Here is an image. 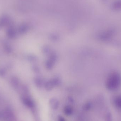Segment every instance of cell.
<instances>
[{"mask_svg":"<svg viewBox=\"0 0 121 121\" xmlns=\"http://www.w3.org/2000/svg\"><path fill=\"white\" fill-rule=\"evenodd\" d=\"M121 77L118 73L114 72L110 75L106 83V86L108 89L114 90L118 89L121 86Z\"/></svg>","mask_w":121,"mask_h":121,"instance_id":"6da1fadb","label":"cell"},{"mask_svg":"<svg viewBox=\"0 0 121 121\" xmlns=\"http://www.w3.org/2000/svg\"><path fill=\"white\" fill-rule=\"evenodd\" d=\"M63 111L65 115L67 116H70L72 114L73 112V109L72 107L70 106H65L64 107Z\"/></svg>","mask_w":121,"mask_h":121,"instance_id":"7a4b0ae2","label":"cell"},{"mask_svg":"<svg viewBox=\"0 0 121 121\" xmlns=\"http://www.w3.org/2000/svg\"><path fill=\"white\" fill-rule=\"evenodd\" d=\"M91 107V104H89V103H87V104H85V105L83 106V109H84L85 110L87 111V110H89V109H90Z\"/></svg>","mask_w":121,"mask_h":121,"instance_id":"5b68a950","label":"cell"},{"mask_svg":"<svg viewBox=\"0 0 121 121\" xmlns=\"http://www.w3.org/2000/svg\"><path fill=\"white\" fill-rule=\"evenodd\" d=\"M58 121H65V118L61 116H59L58 117Z\"/></svg>","mask_w":121,"mask_h":121,"instance_id":"52a82bcc","label":"cell"},{"mask_svg":"<svg viewBox=\"0 0 121 121\" xmlns=\"http://www.w3.org/2000/svg\"><path fill=\"white\" fill-rule=\"evenodd\" d=\"M114 103L117 107L121 108V96L116 98L114 100Z\"/></svg>","mask_w":121,"mask_h":121,"instance_id":"3957f363","label":"cell"},{"mask_svg":"<svg viewBox=\"0 0 121 121\" xmlns=\"http://www.w3.org/2000/svg\"><path fill=\"white\" fill-rule=\"evenodd\" d=\"M54 102H52V104H50L51 107L52 108L54 109H56L58 108L59 107V104L57 101H54Z\"/></svg>","mask_w":121,"mask_h":121,"instance_id":"277c9868","label":"cell"},{"mask_svg":"<svg viewBox=\"0 0 121 121\" xmlns=\"http://www.w3.org/2000/svg\"><path fill=\"white\" fill-rule=\"evenodd\" d=\"M106 121H112V118L111 114L108 113L106 116Z\"/></svg>","mask_w":121,"mask_h":121,"instance_id":"8992f818","label":"cell"}]
</instances>
